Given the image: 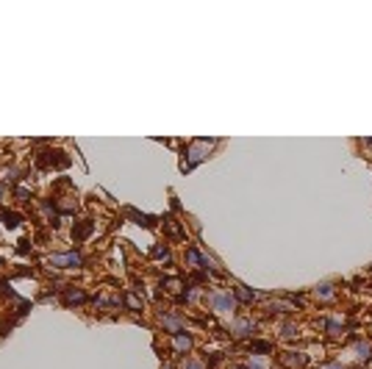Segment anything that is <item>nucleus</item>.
<instances>
[{"label": "nucleus", "mask_w": 372, "mask_h": 369, "mask_svg": "<svg viewBox=\"0 0 372 369\" xmlns=\"http://www.w3.org/2000/svg\"><path fill=\"white\" fill-rule=\"evenodd\" d=\"M161 325H164V330H167L170 336H178V333H184V328H181V319L175 317V314H164V317H161Z\"/></svg>", "instance_id": "6e6552de"}, {"label": "nucleus", "mask_w": 372, "mask_h": 369, "mask_svg": "<svg viewBox=\"0 0 372 369\" xmlns=\"http://www.w3.org/2000/svg\"><path fill=\"white\" fill-rule=\"evenodd\" d=\"M245 369H267V364H264V361L258 358V355H253V358H247Z\"/></svg>", "instance_id": "a211bd4d"}, {"label": "nucleus", "mask_w": 372, "mask_h": 369, "mask_svg": "<svg viewBox=\"0 0 372 369\" xmlns=\"http://www.w3.org/2000/svg\"><path fill=\"white\" fill-rule=\"evenodd\" d=\"M153 258H170V247L167 245H156L153 247Z\"/></svg>", "instance_id": "6ab92c4d"}, {"label": "nucleus", "mask_w": 372, "mask_h": 369, "mask_svg": "<svg viewBox=\"0 0 372 369\" xmlns=\"http://www.w3.org/2000/svg\"><path fill=\"white\" fill-rule=\"evenodd\" d=\"M17 175H20V170H14V166H11V170H3V181L9 183V181H17Z\"/></svg>", "instance_id": "aec40b11"}, {"label": "nucleus", "mask_w": 372, "mask_h": 369, "mask_svg": "<svg viewBox=\"0 0 372 369\" xmlns=\"http://www.w3.org/2000/svg\"><path fill=\"white\" fill-rule=\"evenodd\" d=\"M211 147H214V142H209V139H194L192 142V147H189V161H184L181 164V170H192L194 164H200L206 156L211 153Z\"/></svg>", "instance_id": "f03ea898"}, {"label": "nucleus", "mask_w": 372, "mask_h": 369, "mask_svg": "<svg viewBox=\"0 0 372 369\" xmlns=\"http://www.w3.org/2000/svg\"><path fill=\"white\" fill-rule=\"evenodd\" d=\"M37 166L39 170H47V166H58V170H64V166H70V158L64 156L61 150H45L37 156Z\"/></svg>", "instance_id": "7ed1b4c3"}, {"label": "nucleus", "mask_w": 372, "mask_h": 369, "mask_svg": "<svg viewBox=\"0 0 372 369\" xmlns=\"http://www.w3.org/2000/svg\"><path fill=\"white\" fill-rule=\"evenodd\" d=\"M317 297H320L322 303H330L336 297V289L330 286V283H322V286H317Z\"/></svg>", "instance_id": "f8f14e48"}, {"label": "nucleus", "mask_w": 372, "mask_h": 369, "mask_svg": "<svg viewBox=\"0 0 372 369\" xmlns=\"http://www.w3.org/2000/svg\"><path fill=\"white\" fill-rule=\"evenodd\" d=\"M322 369H347V366L339 364V361H333V364H328V366H322Z\"/></svg>", "instance_id": "a878e982"}, {"label": "nucleus", "mask_w": 372, "mask_h": 369, "mask_svg": "<svg viewBox=\"0 0 372 369\" xmlns=\"http://www.w3.org/2000/svg\"><path fill=\"white\" fill-rule=\"evenodd\" d=\"M17 197H20V200H28V197H31V192H28V189H17Z\"/></svg>", "instance_id": "393cba45"}, {"label": "nucleus", "mask_w": 372, "mask_h": 369, "mask_svg": "<svg viewBox=\"0 0 372 369\" xmlns=\"http://www.w3.org/2000/svg\"><path fill=\"white\" fill-rule=\"evenodd\" d=\"M283 336H294V325H292V322L283 325Z\"/></svg>", "instance_id": "b1692460"}, {"label": "nucleus", "mask_w": 372, "mask_h": 369, "mask_svg": "<svg viewBox=\"0 0 372 369\" xmlns=\"http://www.w3.org/2000/svg\"><path fill=\"white\" fill-rule=\"evenodd\" d=\"M283 364H286V366H303V364H306V355H300V353H289L286 358H283Z\"/></svg>", "instance_id": "dca6fc26"}, {"label": "nucleus", "mask_w": 372, "mask_h": 369, "mask_svg": "<svg viewBox=\"0 0 372 369\" xmlns=\"http://www.w3.org/2000/svg\"><path fill=\"white\" fill-rule=\"evenodd\" d=\"M250 350H253V353H264V355H267V353H273V344H269V342H250Z\"/></svg>", "instance_id": "f3484780"}, {"label": "nucleus", "mask_w": 372, "mask_h": 369, "mask_svg": "<svg viewBox=\"0 0 372 369\" xmlns=\"http://www.w3.org/2000/svg\"><path fill=\"white\" fill-rule=\"evenodd\" d=\"M0 294H3V297H14V291H11L9 281H0Z\"/></svg>", "instance_id": "4be33fe9"}, {"label": "nucleus", "mask_w": 372, "mask_h": 369, "mask_svg": "<svg viewBox=\"0 0 372 369\" xmlns=\"http://www.w3.org/2000/svg\"><path fill=\"white\" fill-rule=\"evenodd\" d=\"M356 353H358V361H369L372 358V344L369 342H358L356 344Z\"/></svg>", "instance_id": "4468645a"}, {"label": "nucleus", "mask_w": 372, "mask_h": 369, "mask_svg": "<svg viewBox=\"0 0 372 369\" xmlns=\"http://www.w3.org/2000/svg\"><path fill=\"white\" fill-rule=\"evenodd\" d=\"M175 339V350L178 353H186L189 347H192V336H186V333H178V336H173Z\"/></svg>", "instance_id": "ddd939ff"}, {"label": "nucleus", "mask_w": 372, "mask_h": 369, "mask_svg": "<svg viewBox=\"0 0 372 369\" xmlns=\"http://www.w3.org/2000/svg\"><path fill=\"white\" fill-rule=\"evenodd\" d=\"M86 300H89V294H86L84 289H78V286L61 289V303L64 306H81V303H86Z\"/></svg>", "instance_id": "39448f33"}, {"label": "nucleus", "mask_w": 372, "mask_h": 369, "mask_svg": "<svg viewBox=\"0 0 372 369\" xmlns=\"http://www.w3.org/2000/svg\"><path fill=\"white\" fill-rule=\"evenodd\" d=\"M181 369H203V364H200V361L186 358V361H181Z\"/></svg>", "instance_id": "412c9836"}, {"label": "nucleus", "mask_w": 372, "mask_h": 369, "mask_svg": "<svg viewBox=\"0 0 372 369\" xmlns=\"http://www.w3.org/2000/svg\"><path fill=\"white\" fill-rule=\"evenodd\" d=\"M233 333L236 339H245V336H253V325L247 322V319H233L231 322V328H228Z\"/></svg>", "instance_id": "0eeeda50"}, {"label": "nucleus", "mask_w": 372, "mask_h": 369, "mask_svg": "<svg viewBox=\"0 0 372 369\" xmlns=\"http://www.w3.org/2000/svg\"><path fill=\"white\" fill-rule=\"evenodd\" d=\"M17 253H20V255L31 253V242H25V239H22V242H20V247H17Z\"/></svg>", "instance_id": "5701e85b"}, {"label": "nucleus", "mask_w": 372, "mask_h": 369, "mask_svg": "<svg viewBox=\"0 0 372 369\" xmlns=\"http://www.w3.org/2000/svg\"><path fill=\"white\" fill-rule=\"evenodd\" d=\"M233 297H236V303H253V300H258V291H253L247 286H236Z\"/></svg>", "instance_id": "1a4fd4ad"}, {"label": "nucleus", "mask_w": 372, "mask_h": 369, "mask_svg": "<svg viewBox=\"0 0 372 369\" xmlns=\"http://www.w3.org/2000/svg\"><path fill=\"white\" fill-rule=\"evenodd\" d=\"M322 325H325V330L330 333V336H339V333H345V325H342L339 319H325Z\"/></svg>", "instance_id": "2eb2a0df"}, {"label": "nucleus", "mask_w": 372, "mask_h": 369, "mask_svg": "<svg viewBox=\"0 0 372 369\" xmlns=\"http://www.w3.org/2000/svg\"><path fill=\"white\" fill-rule=\"evenodd\" d=\"M0 197H3V186H0Z\"/></svg>", "instance_id": "bb28decb"}, {"label": "nucleus", "mask_w": 372, "mask_h": 369, "mask_svg": "<svg viewBox=\"0 0 372 369\" xmlns=\"http://www.w3.org/2000/svg\"><path fill=\"white\" fill-rule=\"evenodd\" d=\"M47 264L56 266V270H78L81 264H84V258H81V253H64V255H47Z\"/></svg>", "instance_id": "20e7f679"}, {"label": "nucleus", "mask_w": 372, "mask_h": 369, "mask_svg": "<svg viewBox=\"0 0 372 369\" xmlns=\"http://www.w3.org/2000/svg\"><path fill=\"white\" fill-rule=\"evenodd\" d=\"M206 303H209V308L217 311V314H231V311H236V306H239L231 291H209V294H206Z\"/></svg>", "instance_id": "f257e3e1"}, {"label": "nucleus", "mask_w": 372, "mask_h": 369, "mask_svg": "<svg viewBox=\"0 0 372 369\" xmlns=\"http://www.w3.org/2000/svg\"><path fill=\"white\" fill-rule=\"evenodd\" d=\"M125 217H131L137 225H145V228H153V225H156V219H153V217H147V214H139V211H133V208H125Z\"/></svg>", "instance_id": "9d476101"}, {"label": "nucleus", "mask_w": 372, "mask_h": 369, "mask_svg": "<svg viewBox=\"0 0 372 369\" xmlns=\"http://www.w3.org/2000/svg\"><path fill=\"white\" fill-rule=\"evenodd\" d=\"M92 230H94V222H92V219H81V222L73 225V239H75V242H84L86 236L92 233Z\"/></svg>", "instance_id": "423d86ee"}, {"label": "nucleus", "mask_w": 372, "mask_h": 369, "mask_svg": "<svg viewBox=\"0 0 372 369\" xmlns=\"http://www.w3.org/2000/svg\"><path fill=\"white\" fill-rule=\"evenodd\" d=\"M0 222H3L6 228H17V225L22 222V217H20V214H14V211H6V208H0Z\"/></svg>", "instance_id": "9b49d317"}]
</instances>
